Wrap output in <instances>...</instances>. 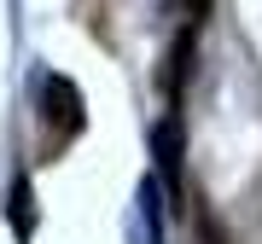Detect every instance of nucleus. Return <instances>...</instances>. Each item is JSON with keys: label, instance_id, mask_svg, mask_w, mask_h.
Returning a JSON list of instances; mask_svg holds the SVG:
<instances>
[{"label": "nucleus", "instance_id": "nucleus-2", "mask_svg": "<svg viewBox=\"0 0 262 244\" xmlns=\"http://www.w3.org/2000/svg\"><path fill=\"white\" fill-rule=\"evenodd\" d=\"M187 64H192V29L175 41V53H169V93H181V82H187Z\"/></svg>", "mask_w": 262, "mask_h": 244}, {"label": "nucleus", "instance_id": "nucleus-1", "mask_svg": "<svg viewBox=\"0 0 262 244\" xmlns=\"http://www.w3.org/2000/svg\"><path fill=\"white\" fill-rule=\"evenodd\" d=\"M41 116H47V128L53 134H82V122H88V111H82V87L70 82V76H47L41 82Z\"/></svg>", "mask_w": 262, "mask_h": 244}, {"label": "nucleus", "instance_id": "nucleus-3", "mask_svg": "<svg viewBox=\"0 0 262 244\" xmlns=\"http://www.w3.org/2000/svg\"><path fill=\"white\" fill-rule=\"evenodd\" d=\"M12 227H18V233L35 227V209H29V180H24V175L12 180Z\"/></svg>", "mask_w": 262, "mask_h": 244}]
</instances>
